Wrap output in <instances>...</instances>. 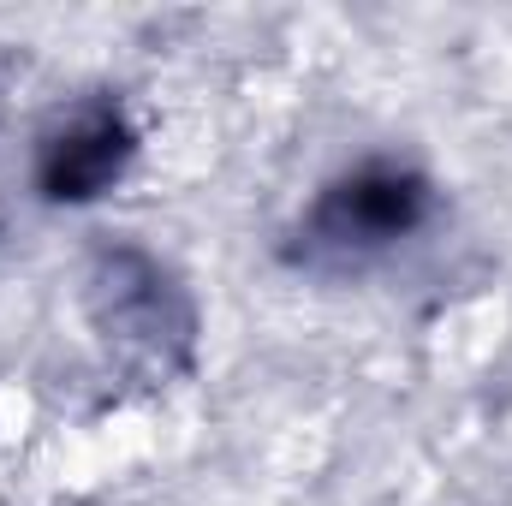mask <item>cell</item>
<instances>
[{"mask_svg":"<svg viewBox=\"0 0 512 506\" xmlns=\"http://www.w3.org/2000/svg\"><path fill=\"white\" fill-rule=\"evenodd\" d=\"M114 161H120V143H114L108 126L96 131V137H72V143L60 149V173H54L60 197H84L90 185H102V179L114 173Z\"/></svg>","mask_w":512,"mask_h":506,"instance_id":"1","label":"cell"}]
</instances>
